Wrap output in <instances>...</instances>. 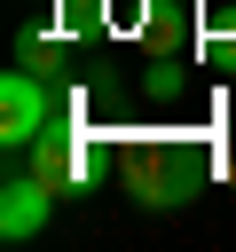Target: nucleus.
Here are the masks:
<instances>
[{
  "label": "nucleus",
  "instance_id": "f257e3e1",
  "mask_svg": "<svg viewBox=\"0 0 236 252\" xmlns=\"http://www.w3.org/2000/svg\"><path fill=\"white\" fill-rule=\"evenodd\" d=\"M55 118H63V102L47 94V79L16 63V71L0 79V142H8V150H31V142H39Z\"/></svg>",
  "mask_w": 236,
  "mask_h": 252
},
{
  "label": "nucleus",
  "instance_id": "f03ea898",
  "mask_svg": "<svg viewBox=\"0 0 236 252\" xmlns=\"http://www.w3.org/2000/svg\"><path fill=\"white\" fill-rule=\"evenodd\" d=\"M126 189H134V205H142V213H173V205H189L197 165H189V158H173V150H134V158H126Z\"/></svg>",
  "mask_w": 236,
  "mask_h": 252
},
{
  "label": "nucleus",
  "instance_id": "7ed1b4c3",
  "mask_svg": "<svg viewBox=\"0 0 236 252\" xmlns=\"http://www.w3.org/2000/svg\"><path fill=\"white\" fill-rule=\"evenodd\" d=\"M55 181H39V173H8L0 181V236L8 244H31L39 228H47V213H55Z\"/></svg>",
  "mask_w": 236,
  "mask_h": 252
},
{
  "label": "nucleus",
  "instance_id": "20e7f679",
  "mask_svg": "<svg viewBox=\"0 0 236 252\" xmlns=\"http://www.w3.org/2000/svg\"><path fill=\"white\" fill-rule=\"evenodd\" d=\"M31 173H39V181H55V189H71V181H79V158H71V134H63V118H55V126L31 142Z\"/></svg>",
  "mask_w": 236,
  "mask_h": 252
},
{
  "label": "nucleus",
  "instance_id": "39448f33",
  "mask_svg": "<svg viewBox=\"0 0 236 252\" xmlns=\"http://www.w3.org/2000/svg\"><path fill=\"white\" fill-rule=\"evenodd\" d=\"M16 63H24V71H55V63H63V32L24 24V32H16Z\"/></svg>",
  "mask_w": 236,
  "mask_h": 252
},
{
  "label": "nucleus",
  "instance_id": "423d86ee",
  "mask_svg": "<svg viewBox=\"0 0 236 252\" xmlns=\"http://www.w3.org/2000/svg\"><path fill=\"white\" fill-rule=\"evenodd\" d=\"M228 173H236V150H228Z\"/></svg>",
  "mask_w": 236,
  "mask_h": 252
}]
</instances>
